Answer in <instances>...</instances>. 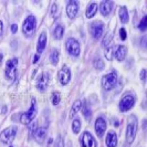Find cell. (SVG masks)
<instances>
[{
	"label": "cell",
	"mask_w": 147,
	"mask_h": 147,
	"mask_svg": "<svg viewBox=\"0 0 147 147\" xmlns=\"http://www.w3.org/2000/svg\"><path fill=\"white\" fill-rule=\"evenodd\" d=\"M37 112H38L37 101L34 98H32L30 109L20 116V122H21L22 124H26V125L31 124V122L33 121V118L36 117V115H37Z\"/></svg>",
	"instance_id": "obj_1"
},
{
	"label": "cell",
	"mask_w": 147,
	"mask_h": 147,
	"mask_svg": "<svg viewBox=\"0 0 147 147\" xmlns=\"http://www.w3.org/2000/svg\"><path fill=\"white\" fill-rule=\"evenodd\" d=\"M136 133H137V119L134 115H132L128 119V125L126 131V140L128 144H132L134 142Z\"/></svg>",
	"instance_id": "obj_2"
},
{
	"label": "cell",
	"mask_w": 147,
	"mask_h": 147,
	"mask_svg": "<svg viewBox=\"0 0 147 147\" xmlns=\"http://www.w3.org/2000/svg\"><path fill=\"white\" fill-rule=\"evenodd\" d=\"M36 27H37V20L33 16H29L22 24V32L24 33L26 37H31L34 31H36Z\"/></svg>",
	"instance_id": "obj_3"
},
{
	"label": "cell",
	"mask_w": 147,
	"mask_h": 147,
	"mask_svg": "<svg viewBox=\"0 0 147 147\" xmlns=\"http://www.w3.org/2000/svg\"><path fill=\"white\" fill-rule=\"evenodd\" d=\"M116 82H117V74H116V72H112V73L106 74V75L103 76V79H102V86H103L104 90L110 91V90H112L115 86Z\"/></svg>",
	"instance_id": "obj_4"
},
{
	"label": "cell",
	"mask_w": 147,
	"mask_h": 147,
	"mask_svg": "<svg viewBox=\"0 0 147 147\" xmlns=\"http://www.w3.org/2000/svg\"><path fill=\"white\" fill-rule=\"evenodd\" d=\"M16 134H17V128L13 127V126H10L6 128L3 132L1 133L0 135V138H1V142L5 143V144H11L12 140H15Z\"/></svg>",
	"instance_id": "obj_5"
},
{
	"label": "cell",
	"mask_w": 147,
	"mask_h": 147,
	"mask_svg": "<svg viewBox=\"0 0 147 147\" xmlns=\"http://www.w3.org/2000/svg\"><path fill=\"white\" fill-rule=\"evenodd\" d=\"M17 66H18V59L17 58L10 59L7 62V64H6V76L9 80H13L16 78Z\"/></svg>",
	"instance_id": "obj_6"
},
{
	"label": "cell",
	"mask_w": 147,
	"mask_h": 147,
	"mask_svg": "<svg viewBox=\"0 0 147 147\" xmlns=\"http://www.w3.org/2000/svg\"><path fill=\"white\" fill-rule=\"evenodd\" d=\"M65 47H66L67 52H69L71 55L78 57V55L80 54V51H81V49H80V44H79V42H78L75 39H73V38H70V39L66 40Z\"/></svg>",
	"instance_id": "obj_7"
},
{
	"label": "cell",
	"mask_w": 147,
	"mask_h": 147,
	"mask_svg": "<svg viewBox=\"0 0 147 147\" xmlns=\"http://www.w3.org/2000/svg\"><path fill=\"white\" fill-rule=\"evenodd\" d=\"M135 103V97L132 94H126L119 102V110L122 112H126L129 109H132L133 105Z\"/></svg>",
	"instance_id": "obj_8"
},
{
	"label": "cell",
	"mask_w": 147,
	"mask_h": 147,
	"mask_svg": "<svg viewBox=\"0 0 147 147\" xmlns=\"http://www.w3.org/2000/svg\"><path fill=\"white\" fill-rule=\"evenodd\" d=\"M79 11V2L75 0H71L66 5V15L70 19H74Z\"/></svg>",
	"instance_id": "obj_9"
},
{
	"label": "cell",
	"mask_w": 147,
	"mask_h": 147,
	"mask_svg": "<svg viewBox=\"0 0 147 147\" xmlns=\"http://www.w3.org/2000/svg\"><path fill=\"white\" fill-rule=\"evenodd\" d=\"M104 31V24L101 21H95L94 23L91 24V33L93 38L95 39H100L103 36Z\"/></svg>",
	"instance_id": "obj_10"
},
{
	"label": "cell",
	"mask_w": 147,
	"mask_h": 147,
	"mask_svg": "<svg viewBox=\"0 0 147 147\" xmlns=\"http://www.w3.org/2000/svg\"><path fill=\"white\" fill-rule=\"evenodd\" d=\"M59 81L61 84H63V85H65L67 84L69 82H70V79H71V72H70V69L67 67V66H63L61 70H60L59 72Z\"/></svg>",
	"instance_id": "obj_11"
},
{
	"label": "cell",
	"mask_w": 147,
	"mask_h": 147,
	"mask_svg": "<svg viewBox=\"0 0 147 147\" xmlns=\"http://www.w3.org/2000/svg\"><path fill=\"white\" fill-rule=\"evenodd\" d=\"M82 147H96V140L88 132H85L81 140Z\"/></svg>",
	"instance_id": "obj_12"
},
{
	"label": "cell",
	"mask_w": 147,
	"mask_h": 147,
	"mask_svg": "<svg viewBox=\"0 0 147 147\" xmlns=\"http://www.w3.org/2000/svg\"><path fill=\"white\" fill-rule=\"evenodd\" d=\"M105 129H106V122H105V119H104L103 117L96 118V121H95V132H96V134H97L100 137H102L104 132H105Z\"/></svg>",
	"instance_id": "obj_13"
},
{
	"label": "cell",
	"mask_w": 147,
	"mask_h": 147,
	"mask_svg": "<svg viewBox=\"0 0 147 147\" xmlns=\"http://www.w3.org/2000/svg\"><path fill=\"white\" fill-rule=\"evenodd\" d=\"M49 81H50V76L48 73H42L40 75L39 80H38L37 83V88L40 90V91H44L45 88H48L49 85Z\"/></svg>",
	"instance_id": "obj_14"
},
{
	"label": "cell",
	"mask_w": 147,
	"mask_h": 147,
	"mask_svg": "<svg viewBox=\"0 0 147 147\" xmlns=\"http://www.w3.org/2000/svg\"><path fill=\"white\" fill-rule=\"evenodd\" d=\"M112 8H113V2L110 0H105L102 1L101 5H100V9H101V12L103 16L110 15V12L112 11Z\"/></svg>",
	"instance_id": "obj_15"
},
{
	"label": "cell",
	"mask_w": 147,
	"mask_h": 147,
	"mask_svg": "<svg viewBox=\"0 0 147 147\" xmlns=\"http://www.w3.org/2000/svg\"><path fill=\"white\" fill-rule=\"evenodd\" d=\"M106 145L107 147H116L117 145V136L115 132H109L106 135Z\"/></svg>",
	"instance_id": "obj_16"
},
{
	"label": "cell",
	"mask_w": 147,
	"mask_h": 147,
	"mask_svg": "<svg viewBox=\"0 0 147 147\" xmlns=\"http://www.w3.org/2000/svg\"><path fill=\"white\" fill-rule=\"evenodd\" d=\"M45 44H47V34H45V32H42L41 36L39 37V40H38V55L43 52L44 48H45Z\"/></svg>",
	"instance_id": "obj_17"
},
{
	"label": "cell",
	"mask_w": 147,
	"mask_h": 147,
	"mask_svg": "<svg viewBox=\"0 0 147 147\" xmlns=\"http://www.w3.org/2000/svg\"><path fill=\"white\" fill-rule=\"evenodd\" d=\"M126 53H127V49H126L124 45H119V47H117L116 51L114 52L115 58H116L117 61H123V60L125 59Z\"/></svg>",
	"instance_id": "obj_18"
},
{
	"label": "cell",
	"mask_w": 147,
	"mask_h": 147,
	"mask_svg": "<svg viewBox=\"0 0 147 147\" xmlns=\"http://www.w3.org/2000/svg\"><path fill=\"white\" fill-rule=\"evenodd\" d=\"M45 135H47V131H45V127H38L37 131L33 133V136H34V138L37 140L38 143H42L44 140V137H45Z\"/></svg>",
	"instance_id": "obj_19"
},
{
	"label": "cell",
	"mask_w": 147,
	"mask_h": 147,
	"mask_svg": "<svg viewBox=\"0 0 147 147\" xmlns=\"http://www.w3.org/2000/svg\"><path fill=\"white\" fill-rule=\"evenodd\" d=\"M96 11H97V5H96L95 2H92L90 6L88 7L86 9V18H93L94 15L96 13Z\"/></svg>",
	"instance_id": "obj_20"
},
{
	"label": "cell",
	"mask_w": 147,
	"mask_h": 147,
	"mask_svg": "<svg viewBox=\"0 0 147 147\" xmlns=\"http://www.w3.org/2000/svg\"><path fill=\"white\" fill-rule=\"evenodd\" d=\"M82 104H81V101L80 100H78L75 103L73 104V106H72V110L70 112V118H74V116L78 114V112L80 111L81 109Z\"/></svg>",
	"instance_id": "obj_21"
},
{
	"label": "cell",
	"mask_w": 147,
	"mask_h": 147,
	"mask_svg": "<svg viewBox=\"0 0 147 147\" xmlns=\"http://www.w3.org/2000/svg\"><path fill=\"white\" fill-rule=\"evenodd\" d=\"M118 15H119V19H121V21L123 22V23H126V22L128 21V11H127L126 7L121 8V9H119Z\"/></svg>",
	"instance_id": "obj_22"
},
{
	"label": "cell",
	"mask_w": 147,
	"mask_h": 147,
	"mask_svg": "<svg viewBox=\"0 0 147 147\" xmlns=\"http://www.w3.org/2000/svg\"><path fill=\"white\" fill-rule=\"evenodd\" d=\"M63 33H64V28H63V26H57L55 27V29H54V32H53V34H54V38L55 39H61V38L63 37Z\"/></svg>",
	"instance_id": "obj_23"
},
{
	"label": "cell",
	"mask_w": 147,
	"mask_h": 147,
	"mask_svg": "<svg viewBox=\"0 0 147 147\" xmlns=\"http://www.w3.org/2000/svg\"><path fill=\"white\" fill-rule=\"evenodd\" d=\"M113 53H114V45L110 44L105 49V58L109 60V61H111V60L113 59Z\"/></svg>",
	"instance_id": "obj_24"
},
{
	"label": "cell",
	"mask_w": 147,
	"mask_h": 147,
	"mask_svg": "<svg viewBox=\"0 0 147 147\" xmlns=\"http://www.w3.org/2000/svg\"><path fill=\"white\" fill-rule=\"evenodd\" d=\"M50 60H51V62L54 65L59 62V51L57 49H53L52 50L51 54H50Z\"/></svg>",
	"instance_id": "obj_25"
},
{
	"label": "cell",
	"mask_w": 147,
	"mask_h": 147,
	"mask_svg": "<svg viewBox=\"0 0 147 147\" xmlns=\"http://www.w3.org/2000/svg\"><path fill=\"white\" fill-rule=\"evenodd\" d=\"M82 112H83V115H84V117H86L88 119L91 117V115H92V111H91V107L88 106V103H85L84 105H83Z\"/></svg>",
	"instance_id": "obj_26"
},
{
	"label": "cell",
	"mask_w": 147,
	"mask_h": 147,
	"mask_svg": "<svg viewBox=\"0 0 147 147\" xmlns=\"http://www.w3.org/2000/svg\"><path fill=\"white\" fill-rule=\"evenodd\" d=\"M72 131L73 133L75 134H78V133L81 131V122H80V119H74L73 121V124H72Z\"/></svg>",
	"instance_id": "obj_27"
},
{
	"label": "cell",
	"mask_w": 147,
	"mask_h": 147,
	"mask_svg": "<svg viewBox=\"0 0 147 147\" xmlns=\"http://www.w3.org/2000/svg\"><path fill=\"white\" fill-rule=\"evenodd\" d=\"M112 39H113V34H112L111 32H109V33L105 36V38H104L102 44H103L104 47H109L110 44H112L111 43V42H112Z\"/></svg>",
	"instance_id": "obj_28"
},
{
	"label": "cell",
	"mask_w": 147,
	"mask_h": 147,
	"mask_svg": "<svg viewBox=\"0 0 147 147\" xmlns=\"http://www.w3.org/2000/svg\"><path fill=\"white\" fill-rule=\"evenodd\" d=\"M51 16L53 18H57L59 16V9H58V6L57 3H53L51 7Z\"/></svg>",
	"instance_id": "obj_29"
},
{
	"label": "cell",
	"mask_w": 147,
	"mask_h": 147,
	"mask_svg": "<svg viewBox=\"0 0 147 147\" xmlns=\"http://www.w3.org/2000/svg\"><path fill=\"white\" fill-rule=\"evenodd\" d=\"M140 29L142 30V31H145L146 30V27H147V17L146 16H144L143 17V19H142V21L140 22Z\"/></svg>",
	"instance_id": "obj_30"
},
{
	"label": "cell",
	"mask_w": 147,
	"mask_h": 147,
	"mask_svg": "<svg viewBox=\"0 0 147 147\" xmlns=\"http://www.w3.org/2000/svg\"><path fill=\"white\" fill-rule=\"evenodd\" d=\"M60 103V94L59 93H53L52 94V104L53 105H58Z\"/></svg>",
	"instance_id": "obj_31"
},
{
	"label": "cell",
	"mask_w": 147,
	"mask_h": 147,
	"mask_svg": "<svg viewBox=\"0 0 147 147\" xmlns=\"http://www.w3.org/2000/svg\"><path fill=\"white\" fill-rule=\"evenodd\" d=\"M94 67L96 70H102L104 67V63L100 59H97L96 61H94Z\"/></svg>",
	"instance_id": "obj_32"
},
{
	"label": "cell",
	"mask_w": 147,
	"mask_h": 147,
	"mask_svg": "<svg viewBox=\"0 0 147 147\" xmlns=\"http://www.w3.org/2000/svg\"><path fill=\"white\" fill-rule=\"evenodd\" d=\"M55 147H64V142H63V138L59 136L57 138V142H55Z\"/></svg>",
	"instance_id": "obj_33"
},
{
	"label": "cell",
	"mask_w": 147,
	"mask_h": 147,
	"mask_svg": "<svg viewBox=\"0 0 147 147\" xmlns=\"http://www.w3.org/2000/svg\"><path fill=\"white\" fill-rule=\"evenodd\" d=\"M29 129H30V132L32 133V134H33V133L36 132V131H37V128H38V123L37 122H33V123H32V124H29Z\"/></svg>",
	"instance_id": "obj_34"
},
{
	"label": "cell",
	"mask_w": 147,
	"mask_h": 147,
	"mask_svg": "<svg viewBox=\"0 0 147 147\" xmlns=\"http://www.w3.org/2000/svg\"><path fill=\"white\" fill-rule=\"evenodd\" d=\"M126 31L124 28H121V30H119V37H121V39L122 40H126Z\"/></svg>",
	"instance_id": "obj_35"
},
{
	"label": "cell",
	"mask_w": 147,
	"mask_h": 147,
	"mask_svg": "<svg viewBox=\"0 0 147 147\" xmlns=\"http://www.w3.org/2000/svg\"><path fill=\"white\" fill-rule=\"evenodd\" d=\"M140 79H142V81H143V82L146 81V70H145V69H143V70H142V73H140Z\"/></svg>",
	"instance_id": "obj_36"
},
{
	"label": "cell",
	"mask_w": 147,
	"mask_h": 147,
	"mask_svg": "<svg viewBox=\"0 0 147 147\" xmlns=\"http://www.w3.org/2000/svg\"><path fill=\"white\" fill-rule=\"evenodd\" d=\"M17 29H18V28H17V24H12V26H11V32H12V33H16V32H17Z\"/></svg>",
	"instance_id": "obj_37"
},
{
	"label": "cell",
	"mask_w": 147,
	"mask_h": 147,
	"mask_svg": "<svg viewBox=\"0 0 147 147\" xmlns=\"http://www.w3.org/2000/svg\"><path fill=\"white\" fill-rule=\"evenodd\" d=\"M2 32H3V23L2 21H0V37L2 36Z\"/></svg>",
	"instance_id": "obj_38"
},
{
	"label": "cell",
	"mask_w": 147,
	"mask_h": 147,
	"mask_svg": "<svg viewBox=\"0 0 147 147\" xmlns=\"http://www.w3.org/2000/svg\"><path fill=\"white\" fill-rule=\"evenodd\" d=\"M38 59H39V55H38V54H37V55L34 57V61H33V62L36 63V62H37V61H38Z\"/></svg>",
	"instance_id": "obj_39"
},
{
	"label": "cell",
	"mask_w": 147,
	"mask_h": 147,
	"mask_svg": "<svg viewBox=\"0 0 147 147\" xmlns=\"http://www.w3.org/2000/svg\"><path fill=\"white\" fill-rule=\"evenodd\" d=\"M1 61H2V54L0 53V63H1Z\"/></svg>",
	"instance_id": "obj_40"
},
{
	"label": "cell",
	"mask_w": 147,
	"mask_h": 147,
	"mask_svg": "<svg viewBox=\"0 0 147 147\" xmlns=\"http://www.w3.org/2000/svg\"><path fill=\"white\" fill-rule=\"evenodd\" d=\"M10 147H12V146H10Z\"/></svg>",
	"instance_id": "obj_41"
}]
</instances>
